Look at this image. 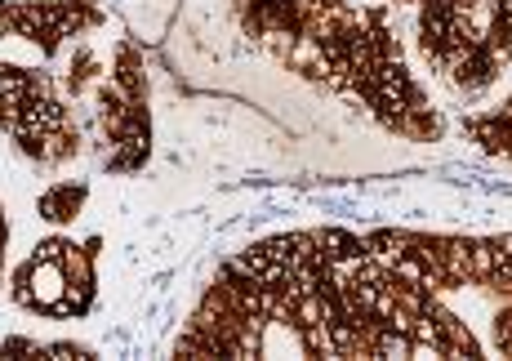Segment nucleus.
<instances>
[{"label":"nucleus","mask_w":512,"mask_h":361,"mask_svg":"<svg viewBox=\"0 0 512 361\" xmlns=\"http://www.w3.org/2000/svg\"><path fill=\"white\" fill-rule=\"evenodd\" d=\"M54 246H45V255L32 259V268H23V299L41 312H58L72 299V277H67L63 259L49 255Z\"/></svg>","instance_id":"nucleus-1"}]
</instances>
